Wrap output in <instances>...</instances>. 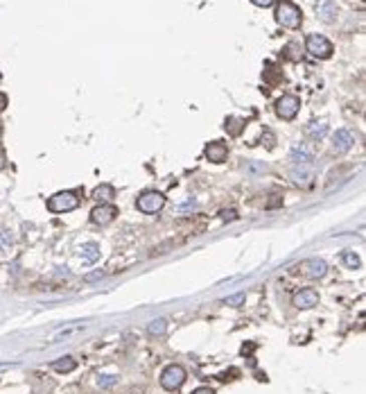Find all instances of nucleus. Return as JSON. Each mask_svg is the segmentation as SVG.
<instances>
[{
  "mask_svg": "<svg viewBox=\"0 0 366 394\" xmlns=\"http://www.w3.org/2000/svg\"><path fill=\"white\" fill-rule=\"evenodd\" d=\"M276 21H278L283 27L296 30V27H301L303 12L294 3H289V0H280V3L276 5Z\"/></svg>",
  "mask_w": 366,
  "mask_h": 394,
  "instance_id": "obj_1",
  "label": "nucleus"
},
{
  "mask_svg": "<svg viewBox=\"0 0 366 394\" xmlns=\"http://www.w3.org/2000/svg\"><path fill=\"white\" fill-rule=\"evenodd\" d=\"M79 206V197L72 190H61L48 199V211L52 213H70Z\"/></svg>",
  "mask_w": 366,
  "mask_h": 394,
  "instance_id": "obj_2",
  "label": "nucleus"
},
{
  "mask_svg": "<svg viewBox=\"0 0 366 394\" xmlns=\"http://www.w3.org/2000/svg\"><path fill=\"white\" fill-rule=\"evenodd\" d=\"M305 48H307V52L316 59H328V57H332V52H334L332 43H330L323 34H310L305 41Z\"/></svg>",
  "mask_w": 366,
  "mask_h": 394,
  "instance_id": "obj_3",
  "label": "nucleus"
},
{
  "mask_svg": "<svg viewBox=\"0 0 366 394\" xmlns=\"http://www.w3.org/2000/svg\"><path fill=\"white\" fill-rule=\"evenodd\" d=\"M185 378H188V374H185V369L181 365H167L161 374V385L165 389H170V392H174V389H179L185 383Z\"/></svg>",
  "mask_w": 366,
  "mask_h": 394,
  "instance_id": "obj_4",
  "label": "nucleus"
},
{
  "mask_svg": "<svg viewBox=\"0 0 366 394\" xmlns=\"http://www.w3.org/2000/svg\"><path fill=\"white\" fill-rule=\"evenodd\" d=\"M163 206H165V197L161 193H156V190H147V193H143L136 199V208L140 213H158Z\"/></svg>",
  "mask_w": 366,
  "mask_h": 394,
  "instance_id": "obj_5",
  "label": "nucleus"
},
{
  "mask_svg": "<svg viewBox=\"0 0 366 394\" xmlns=\"http://www.w3.org/2000/svg\"><path fill=\"white\" fill-rule=\"evenodd\" d=\"M301 109V100L296 95H283V98L276 102V116L283 118V120H294Z\"/></svg>",
  "mask_w": 366,
  "mask_h": 394,
  "instance_id": "obj_6",
  "label": "nucleus"
},
{
  "mask_svg": "<svg viewBox=\"0 0 366 394\" xmlns=\"http://www.w3.org/2000/svg\"><path fill=\"white\" fill-rule=\"evenodd\" d=\"M115 215H117V208L111 206V204H99V206H95L90 211V220L95 224H108V222L115 220Z\"/></svg>",
  "mask_w": 366,
  "mask_h": 394,
  "instance_id": "obj_7",
  "label": "nucleus"
},
{
  "mask_svg": "<svg viewBox=\"0 0 366 394\" xmlns=\"http://www.w3.org/2000/svg\"><path fill=\"white\" fill-rule=\"evenodd\" d=\"M203 154H206V159L212 163H224L226 156H228V147H226V143H221V140H212V143L206 145Z\"/></svg>",
  "mask_w": 366,
  "mask_h": 394,
  "instance_id": "obj_8",
  "label": "nucleus"
},
{
  "mask_svg": "<svg viewBox=\"0 0 366 394\" xmlns=\"http://www.w3.org/2000/svg\"><path fill=\"white\" fill-rule=\"evenodd\" d=\"M314 12L323 23H334L337 21V14H339L334 0H319V3L314 5Z\"/></svg>",
  "mask_w": 366,
  "mask_h": 394,
  "instance_id": "obj_9",
  "label": "nucleus"
},
{
  "mask_svg": "<svg viewBox=\"0 0 366 394\" xmlns=\"http://www.w3.org/2000/svg\"><path fill=\"white\" fill-rule=\"evenodd\" d=\"M332 145L337 152H348L355 145V134L350 129H337L332 134Z\"/></svg>",
  "mask_w": 366,
  "mask_h": 394,
  "instance_id": "obj_10",
  "label": "nucleus"
},
{
  "mask_svg": "<svg viewBox=\"0 0 366 394\" xmlns=\"http://www.w3.org/2000/svg\"><path fill=\"white\" fill-rule=\"evenodd\" d=\"M316 303H319V292L312 288H305V290L294 294V306L296 308H312V306H316Z\"/></svg>",
  "mask_w": 366,
  "mask_h": 394,
  "instance_id": "obj_11",
  "label": "nucleus"
},
{
  "mask_svg": "<svg viewBox=\"0 0 366 394\" xmlns=\"http://www.w3.org/2000/svg\"><path fill=\"white\" fill-rule=\"evenodd\" d=\"M312 159L314 156H312V152L305 147V143H296L292 147V161L296 163V166H310Z\"/></svg>",
  "mask_w": 366,
  "mask_h": 394,
  "instance_id": "obj_12",
  "label": "nucleus"
},
{
  "mask_svg": "<svg viewBox=\"0 0 366 394\" xmlns=\"http://www.w3.org/2000/svg\"><path fill=\"white\" fill-rule=\"evenodd\" d=\"M325 272H328V265H325L323 258H310L305 263V274L312 279H321V276H325Z\"/></svg>",
  "mask_w": 366,
  "mask_h": 394,
  "instance_id": "obj_13",
  "label": "nucleus"
},
{
  "mask_svg": "<svg viewBox=\"0 0 366 394\" xmlns=\"http://www.w3.org/2000/svg\"><path fill=\"white\" fill-rule=\"evenodd\" d=\"M113 197H115V188H113L111 184H99L97 188L93 190V199H97V202H102V204L111 202Z\"/></svg>",
  "mask_w": 366,
  "mask_h": 394,
  "instance_id": "obj_14",
  "label": "nucleus"
},
{
  "mask_svg": "<svg viewBox=\"0 0 366 394\" xmlns=\"http://www.w3.org/2000/svg\"><path fill=\"white\" fill-rule=\"evenodd\" d=\"M75 367H77V360L72 356H63V358L52 362V369L59 371V374H68V371H72Z\"/></svg>",
  "mask_w": 366,
  "mask_h": 394,
  "instance_id": "obj_15",
  "label": "nucleus"
},
{
  "mask_svg": "<svg viewBox=\"0 0 366 394\" xmlns=\"http://www.w3.org/2000/svg\"><path fill=\"white\" fill-rule=\"evenodd\" d=\"M244 125H247V120H242V118H235V116H230V118H226V125H224V129L228 131V136H239L244 131Z\"/></svg>",
  "mask_w": 366,
  "mask_h": 394,
  "instance_id": "obj_16",
  "label": "nucleus"
},
{
  "mask_svg": "<svg viewBox=\"0 0 366 394\" xmlns=\"http://www.w3.org/2000/svg\"><path fill=\"white\" fill-rule=\"evenodd\" d=\"M81 258L86 263H95L99 258V245L97 243H84L81 245Z\"/></svg>",
  "mask_w": 366,
  "mask_h": 394,
  "instance_id": "obj_17",
  "label": "nucleus"
},
{
  "mask_svg": "<svg viewBox=\"0 0 366 394\" xmlns=\"http://www.w3.org/2000/svg\"><path fill=\"white\" fill-rule=\"evenodd\" d=\"M325 134H328V125H325L323 120H321V122H312V125H307V136H310L312 140H321Z\"/></svg>",
  "mask_w": 366,
  "mask_h": 394,
  "instance_id": "obj_18",
  "label": "nucleus"
},
{
  "mask_svg": "<svg viewBox=\"0 0 366 394\" xmlns=\"http://www.w3.org/2000/svg\"><path fill=\"white\" fill-rule=\"evenodd\" d=\"M292 179L296 181L298 186H310L312 179H314V175H312V170H303V168L298 170L296 168V170H292Z\"/></svg>",
  "mask_w": 366,
  "mask_h": 394,
  "instance_id": "obj_19",
  "label": "nucleus"
},
{
  "mask_svg": "<svg viewBox=\"0 0 366 394\" xmlns=\"http://www.w3.org/2000/svg\"><path fill=\"white\" fill-rule=\"evenodd\" d=\"M147 331H149V335H163L167 331V322L163 320V317H158V320H152L149 322V326H147Z\"/></svg>",
  "mask_w": 366,
  "mask_h": 394,
  "instance_id": "obj_20",
  "label": "nucleus"
},
{
  "mask_svg": "<svg viewBox=\"0 0 366 394\" xmlns=\"http://www.w3.org/2000/svg\"><path fill=\"white\" fill-rule=\"evenodd\" d=\"M341 261L346 263L350 270H357L359 267V256H357L355 252H350V249H346V252H341Z\"/></svg>",
  "mask_w": 366,
  "mask_h": 394,
  "instance_id": "obj_21",
  "label": "nucleus"
},
{
  "mask_svg": "<svg viewBox=\"0 0 366 394\" xmlns=\"http://www.w3.org/2000/svg\"><path fill=\"white\" fill-rule=\"evenodd\" d=\"M244 299H247V294H244V292H237V294H233V297H226L224 301L228 303V306H239V303H244Z\"/></svg>",
  "mask_w": 366,
  "mask_h": 394,
  "instance_id": "obj_22",
  "label": "nucleus"
},
{
  "mask_svg": "<svg viewBox=\"0 0 366 394\" xmlns=\"http://www.w3.org/2000/svg\"><path fill=\"white\" fill-rule=\"evenodd\" d=\"M0 245H3V247H12V235H9V231H0Z\"/></svg>",
  "mask_w": 366,
  "mask_h": 394,
  "instance_id": "obj_23",
  "label": "nucleus"
},
{
  "mask_svg": "<svg viewBox=\"0 0 366 394\" xmlns=\"http://www.w3.org/2000/svg\"><path fill=\"white\" fill-rule=\"evenodd\" d=\"M221 220H237V211L228 208V211H221Z\"/></svg>",
  "mask_w": 366,
  "mask_h": 394,
  "instance_id": "obj_24",
  "label": "nucleus"
},
{
  "mask_svg": "<svg viewBox=\"0 0 366 394\" xmlns=\"http://www.w3.org/2000/svg\"><path fill=\"white\" fill-rule=\"evenodd\" d=\"M102 276H104V272L99 270V272H93V274H86L84 281H86V283H90V281H97V279H102Z\"/></svg>",
  "mask_w": 366,
  "mask_h": 394,
  "instance_id": "obj_25",
  "label": "nucleus"
},
{
  "mask_svg": "<svg viewBox=\"0 0 366 394\" xmlns=\"http://www.w3.org/2000/svg\"><path fill=\"white\" fill-rule=\"evenodd\" d=\"M113 383H115V376H99V385H104V387H108Z\"/></svg>",
  "mask_w": 366,
  "mask_h": 394,
  "instance_id": "obj_26",
  "label": "nucleus"
},
{
  "mask_svg": "<svg viewBox=\"0 0 366 394\" xmlns=\"http://www.w3.org/2000/svg\"><path fill=\"white\" fill-rule=\"evenodd\" d=\"M251 3L258 7H269V5H274V0H251Z\"/></svg>",
  "mask_w": 366,
  "mask_h": 394,
  "instance_id": "obj_27",
  "label": "nucleus"
},
{
  "mask_svg": "<svg viewBox=\"0 0 366 394\" xmlns=\"http://www.w3.org/2000/svg\"><path fill=\"white\" fill-rule=\"evenodd\" d=\"M192 394H215V389H210V387H197Z\"/></svg>",
  "mask_w": 366,
  "mask_h": 394,
  "instance_id": "obj_28",
  "label": "nucleus"
},
{
  "mask_svg": "<svg viewBox=\"0 0 366 394\" xmlns=\"http://www.w3.org/2000/svg\"><path fill=\"white\" fill-rule=\"evenodd\" d=\"M7 102H9V100H7V95H5L3 91H0V111H5V107H7Z\"/></svg>",
  "mask_w": 366,
  "mask_h": 394,
  "instance_id": "obj_29",
  "label": "nucleus"
},
{
  "mask_svg": "<svg viewBox=\"0 0 366 394\" xmlns=\"http://www.w3.org/2000/svg\"><path fill=\"white\" fill-rule=\"evenodd\" d=\"M267 147H274V134L267 131Z\"/></svg>",
  "mask_w": 366,
  "mask_h": 394,
  "instance_id": "obj_30",
  "label": "nucleus"
}]
</instances>
